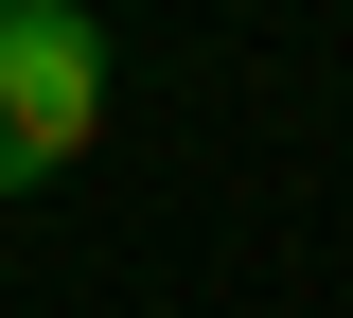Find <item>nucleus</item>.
<instances>
[{
	"mask_svg": "<svg viewBox=\"0 0 353 318\" xmlns=\"http://www.w3.org/2000/svg\"><path fill=\"white\" fill-rule=\"evenodd\" d=\"M106 141V18L88 0H0V159L71 177Z\"/></svg>",
	"mask_w": 353,
	"mask_h": 318,
	"instance_id": "nucleus-1",
	"label": "nucleus"
},
{
	"mask_svg": "<svg viewBox=\"0 0 353 318\" xmlns=\"http://www.w3.org/2000/svg\"><path fill=\"white\" fill-rule=\"evenodd\" d=\"M0 195H36V177H18V159H0Z\"/></svg>",
	"mask_w": 353,
	"mask_h": 318,
	"instance_id": "nucleus-2",
	"label": "nucleus"
}]
</instances>
